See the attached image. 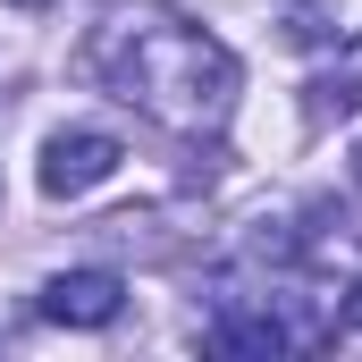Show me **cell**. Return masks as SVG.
Returning a JSON list of instances; mask_svg holds the SVG:
<instances>
[{"instance_id":"2","label":"cell","mask_w":362,"mask_h":362,"mask_svg":"<svg viewBox=\"0 0 362 362\" xmlns=\"http://www.w3.org/2000/svg\"><path fill=\"white\" fill-rule=\"evenodd\" d=\"M118 135H101V127H68V135H51L42 144V194L51 202H76V194H93L101 177H118Z\"/></svg>"},{"instance_id":"3","label":"cell","mask_w":362,"mask_h":362,"mask_svg":"<svg viewBox=\"0 0 362 362\" xmlns=\"http://www.w3.org/2000/svg\"><path fill=\"white\" fill-rule=\"evenodd\" d=\"M127 312V278L118 270H59L42 286V320H59V329H110Z\"/></svg>"},{"instance_id":"1","label":"cell","mask_w":362,"mask_h":362,"mask_svg":"<svg viewBox=\"0 0 362 362\" xmlns=\"http://www.w3.org/2000/svg\"><path fill=\"white\" fill-rule=\"evenodd\" d=\"M85 59L118 101H135L169 135H202L236 110V51L194 17H177L169 0H110Z\"/></svg>"},{"instance_id":"5","label":"cell","mask_w":362,"mask_h":362,"mask_svg":"<svg viewBox=\"0 0 362 362\" xmlns=\"http://www.w3.org/2000/svg\"><path fill=\"white\" fill-rule=\"evenodd\" d=\"M211 346H219V354H278V346H295V329L270 320V312H253V320H245V312H219V320H211Z\"/></svg>"},{"instance_id":"7","label":"cell","mask_w":362,"mask_h":362,"mask_svg":"<svg viewBox=\"0 0 362 362\" xmlns=\"http://www.w3.org/2000/svg\"><path fill=\"white\" fill-rule=\"evenodd\" d=\"M17 8H51V0H17Z\"/></svg>"},{"instance_id":"6","label":"cell","mask_w":362,"mask_h":362,"mask_svg":"<svg viewBox=\"0 0 362 362\" xmlns=\"http://www.w3.org/2000/svg\"><path fill=\"white\" fill-rule=\"evenodd\" d=\"M278 17H286V42H329L337 25V0H278Z\"/></svg>"},{"instance_id":"8","label":"cell","mask_w":362,"mask_h":362,"mask_svg":"<svg viewBox=\"0 0 362 362\" xmlns=\"http://www.w3.org/2000/svg\"><path fill=\"white\" fill-rule=\"evenodd\" d=\"M354 177H362V144H354Z\"/></svg>"},{"instance_id":"4","label":"cell","mask_w":362,"mask_h":362,"mask_svg":"<svg viewBox=\"0 0 362 362\" xmlns=\"http://www.w3.org/2000/svg\"><path fill=\"white\" fill-rule=\"evenodd\" d=\"M362 110V34L337 51L329 76H312V118H354Z\"/></svg>"}]
</instances>
